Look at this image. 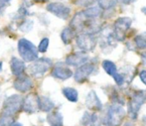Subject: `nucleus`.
Segmentation results:
<instances>
[{"instance_id": "f257e3e1", "label": "nucleus", "mask_w": 146, "mask_h": 126, "mask_svg": "<svg viewBox=\"0 0 146 126\" xmlns=\"http://www.w3.org/2000/svg\"><path fill=\"white\" fill-rule=\"evenodd\" d=\"M125 116V110L122 105L112 103L108 107L106 116L102 123L108 126H119L122 123Z\"/></svg>"}, {"instance_id": "f03ea898", "label": "nucleus", "mask_w": 146, "mask_h": 126, "mask_svg": "<svg viewBox=\"0 0 146 126\" xmlns=\"http://www.w3.org/2000/svg\"><path fill=\"white\" fill-rule=\"evenodd\" d=\"M146 102V92L144 90H134L132 92L130 100L128 102V115L129 118L135 120L138 116V112L141 106Z\"/></svg>"}, {"instance_id": "7ed1b4c3", "label": "nucleus", "mask_w": 146, "mask_h": 126, "mask_svg": "<svg viewBox=\"0 0 146 126\" xmlns=\"http://www.w3.org/2000/svg\"><path fill=\"white\" fill-rule=\"evenodd\" d=\"M22 105H23V97L19 94H12L4 100L2 114L14 117L22 110Z\"/></svg>"}, {"instance_id": "20e7f679", "label": "nucleus", "mask_w": 146, "mask_h": 126, "mask_svg": "<svg viewBox=\"0 0 146 126\" xmlns=\"http://www.w3.org/2000/svg\"><path fill=\"white\" fill-rule=\"evenodd\" d=\"M18 53L24 62H33L38 59V49L27 39H20L18 41Z\"/></svg>"}, {"instance_id": "39448f33", "label": "nucleus", "mask_w": 146, "mask_h": 126, "mask_svg": "<svg viewBox=\"0 0 146 126\" xmlns=\"http://www.w3.org/2000/svg\"><path fill=\"white\" fill-rule=\"evenodd\" d=\"M53 62L49 58H41L32 62L28 67V72L33 78H41L52 68Z\"/></svg>"}, {"instance_id": "423d86ee", "label": "nucleus", "mask_w": 146, "mask_h": 126, "mask_svg": "<svg viewBox=\"0 0 146 126\" xmlns=\"http://www.w3.org/2000/svg\"><path fill=\"white\" fill-rule=\"evenodd\" d=\"M76 45L81 52L88 53L94 50L98 43L96 35L88 34V33H81L80 35L76 36Z\"/></svg>"}, {"instance_id": "0eeeda50", "label": "nucleus", "mask_w": 146, "mask_h": 126, "mask_svg": "<svg viewBox=\"0 0 146 126\" xmlns=\"http://www.w3.org/2000/svg\"><path fill=\"white\" fill-rule=\"evenodd\" d=\"M131 24H132V19L129 17H120L116 19L113 24V29H112L115 41H119V42L124 41L125 32L130 28Z\"/></svg>"}, {"instance_id": "6e6552de", "label": "nucleus", "mask_w": 146, "mask_h": 126, "mask_svg": "<svg viewBox=\"0 0 146 126\" xmlns=\"http://www.w3.org/2000/svg\"><path fill=\"white\" fill-rule=\"evenodd\" d=\"M98 71V68H96V64L94 63H88L87 62L84 65L78 67V69L76 70L75 75V80L79 84H83V82H87L90 76L94 73V72Z\"/></svg>"}, {"instance_id": "1a4fd4ad", "label": "nucleus", "mask_w": 146, "mask_h": 126, "mask_svg": "<svg viewBox=\"0 0 146 126\" xmlns=\"http://www.w3.org/2000/svg\"><path fill=\"white\" fill-rule=\"evenodd\" d=\"M100 47L102 48V50L104 53H108L110 52L108 49L112 50V49L115 48L116 46V41L113 37V32H112V29L104 28L102 29L100 31Z\"/></svg>"}, {"instance_id": "9d476101", "label": "nucleus", "mask_w": 146, "mask_h": 126, "mask_svg": "<svg viewBox=\"0 0 146 126\" xmlns=\"http://www.w3.org/2000/svg\"><path fill=\"white\" fill-rule=\"evenodd\" d=\"M47 10L50 13L54 14L56 17L60 19L67 20L71 15V8L69 6L65 5L61 2H52L47 5Z\"/></svg>"}, {"instance_id": "9b49d317", "label": "nucleus", "mask_w": 146, "mask_h": 126, "mask_svg": "<svg viewBox=\"0 0 146 126\" xmlns=\"http://www.w3.org/2000/svg\"><path fill=\"white\" fill-rule=\"evenodd\" d=\"M51 76L57 80H67L73 76V71L65 63H58L53 69Z\"/></svg>"}, {"instance_id": "f8f14e48", "label": "nucleus", "mask_w": 146, "mask_h": 126, "mask_svg": "<svg viewBox=\"0 0 146 126\" xmlns=\"http://www.w3.org/2000/svg\"><path fill=\"white\" fill-rule=\"evenodd\" d=\"M88 60H90V57L86 53H84V52H77V53H73L68 56L66 58L65 64L67 66L78 68L88 62Z\"/></svg>"}, {"instance_id": "ddd939ff", "label": "nucleus", "mask_w": 146, "mask_h": 126, "mask_svg": "<svg viewBox=\"0 0 146 126\" xmlns=\"http://www.w3.org/2000/svg\"><path fill=\"white\" fill-rule=\"evenodd\" d=\"M22 110L26 113H36L39 110L38 108V95L35 94H29L23 98V105H22Z\"/></svg>"}, {"instance_id": "4468645a", "label": "nucleus", "mask_w": 146, "mask_h": 126, "mask_svg": "<svg viewBox=\"0 0 146 126\" xmlns=\"http://www.w3.org/2000/svg\"><path fill=\"white\" fill-rule=\"evenodd\" d=\"M13 88L16 90L20 92H27L33 88V82L32 80L26 75H22L20 76H17L15 82H13Z\"/></svg>"}, {"instance_id": "2eb2a0df", "label": "nucleus", "mask_w": 146, "mask_h": 126, "mask_svg": "<svg viewBox=\"0 0 146 126\" xmlns=\"http://www.w3.org/2000/svg\"><path fill=\"white\" fill-rule=\"evenodd\" d=\"M86 106L88 107L90 110L94 111V112H98L102 111V103L98 94H96L94 90H90L88 94L87 97H86Z\"/></svg>"}, {"instance_id": "dca6fc26", "label": "nucleus", "mask_w": 146, "mask_h": 126, "mask_svg": "<svg viewBox=\"0 0 146 126\" xmlns=\"http://www.w3.org/2000/svg\"><path fill=\"white\" fill-rule=\"evenodd\" d=\"M10 68H11V72L15 76H20L24 75L25 73L26 66L22 60L18 59L16 57H12L10 60Z\"/></svg>"}, {"instance_id": "f3484780", "label": "nucleus", "mask_w": 146, "mask_h": 126, "mask_svg": "<svg viewBox=\"0 0 146 126\" xmlns=\"http://www.w3.org/2000/svg\"><path fill=\"white\" fill-rule=\"evenodd\" d=\"M38 108L42 112H50L55 108V103L48 96H38Z\"/></svg>"}, {"instance_id": "a211bd4d", "label": "nucleus", "mask_w": 146, "mask_h": 126, "mask_svg": "<svg viewBox=\"0 0 146 126\" xmlns=\"http://www.w3.org/2000/svg\"><path fill=\"white\" fill-rule=\"evenodd\" d=\"M63 114L60 111H50L47 115V122L50 126H64Z\"/></svg>"}, {"instance_id": "6ab92c4d", "label": "nucleus", "mask_w": 146, "mask_h": 126, "mask_svg": "<svg viewBox=\"0 0 146 126\" xmlns=\"http://www.w3.org/2000/svg\"><path fill=\"white\" fill-rule=\"evenodd\" d=\"M77 36V32L72 27H66L61 33V39L65 45H69Z\"/></svg>"}, {"instance_id": "aec40b11", "label": "nucleus", "mask_w": 146, "mask_h": 126, "mask_svg": "<svg viewBox=\"0 0 146 126\" xmlns=\"http://www.w3.org/2000/svg\"><path fill=\"white\" fill-rule=\"evenodd\" d=\"M62 92H63V95L71 102H77L79 100V92L75 88L67 86L62 90Z\"/></svg>"}, {"instance_id": "412c9836", "label": "nucleus", "mask_w": 146, "mask_h": 126, "mask_svg": "<svg viewBox=\"0 0 146 126\" xmlns=\"http://www.w3.org/2000/svg\"><path fill=\"white\" fill-rule=\"evenodd\" d=\"M84 15L90 19H96L102 15V9L100 6H90L83 11Z\"/></svg>"}, {"instance_id": "4be33fe9", "label": "nucleus", "mask_w": 146, "mask_h": 126, "mask_svg": "<svg viewBox=\"0 0 146 126\" xmlns=\"http://www.w3.org/2000/svg\"><path fill=\"white\" fill-rule=\"evenodd\" d=\"M31 5V3H28V2H24L23 4H22L21 6L19 7V9H18V11L15 13V17H13L14 20H19V19H23V18H25L26 16L29 15V6Z\"/></svg>"}, {"instance_id": "5701e85b", "label": "nucleus", "mask_w": 146, "mask_h": 126, "mask_svg": "<svg viewBox=\"0 0 146 126\" xmlns=\"http://www.w3.org/2000/svg\"><path fill=\"white\" fill-rule=\"evenodd\" d=\"M102 68L106 71V73L110 76H113L117 73V68L115 66V64L111 61H108V60H104L102 62Z\"/></svg>"}, {"instance_id": "b1692460", "label": "nucleus", "mask_w": 146, "mask_h": 126, "mask_svg": "<svg viewBox=\"0 0 146 126\" xmlns=\"http://www.w3.org/2000/svg\"><path fill=\"white\" fill-rule=\"evenodd\" d=\"M135 46L139 50H145L146 49V33L137 35L134 38Z\"/></svg>"}, {"instance_id": "393cba45", "label": "nucleus", "mask_w": 146, "mask_h": 126, "mask_svg": "<svg viewBox=\"0 0 146 126\" xmlns=\"http://www.w3.org/2000/svg\"><path fill=\"white\" fill-rule=\"evenodd\" d=\"M117 0H98V6L100 9L104 10H110L113 9L116 6Z\"/></svg>"}, {"instance_id": "a878e982", "label": "nucleus", "mask_w": 146, "mask_h": 126, "mask_svg": "<svg viewBox=\"0 0 146 126\" xmlns=\"http://www.w3.org/2000/svg\"><path fill=\"white\" fill-rule=\"evenodd\" d=\"M33 27H34V22H33L31 19H26L20 24V26L18 27V29L23 33H28L32 30Z\"/></svg>"}, {"instance_id": "bb28decb", "label": "nucleus", "mask_w": 146, "mask_h": 126, "mask_svg": "<svg viewBox=\"0 0 146 126\" xmlns=\"http://www.w3.org/2000/svg\"><path fill=\"white\" fill-rule=\"evenodd\" d=\"M92 122V113L86 111L81 119V124L83 126H90Z\"/></svg>"}, {"instance_id": "cd10ccee", "label": "nucleus", "mask_w": 146, "mask_h": 126, "mask_svg": "<svg viewBox=\"0 0 146 126\" xmlns=\"http://www.w3.org/2000/svg\"><path fill=\"white\" fill-rule=\"evenodd\" d=\"M96 1V0H75L74 4L79 6V7L88 8V7H90V6H92Z\"/></svg>"}, {"instance_id": "c85d7f7f", "label": "nucleus", "mask_w": 146, "mask_h": 126, "mask_svg": "<svg viewBox=\"0 0 146 126\" xmlns=\"http://www.w3.org/2000/svg\"><path fill=\"white\" fill-rule=\"evenodd\" d=\"M49 44H50L49 38H43L38 46V52H40V53H46L47 50H48Z\"/></svg>"}, {"instance_id": "c756f323", "label": "nucleus", "mask_w": 146, "mask_h": 126, "mask_svg": "<svg viewBox=\"0 0 146 126\" xmlns=\"http://www.w3.org/2000/svg\"><path fill=\"white\" fill-rule=\"evenodd\" d=\"M113 78H114V80H115L117 86H122V84L125 82V80H124V78H123L122 75H121L120 73H118V72H117L115 75L113 76Z\"/></svg>"}, {"instance_id": "7c9ffc66", "label": "nucleus", "mask_w": 146, "mask_h": 126, "mask_svg": "<svg viewBox=\"0 0 146 126\" xmlns=\"http://www.w3.org/2000/svg\"><path fill=\"white\" fill-rule=\"evenodd\" d=\"M10 2H11V0H0V14H2L5 11V9L10 4Z\"/></svg>"}, {"instance_id": "2f4dec72", "label": "nucleus", "mask_w": 146, "mask_h": 126, "mask_svg": "<svg viewBox=\"0 0 146 126\" xmlns=\"http://www.w3.org/2000/svg\"><path fill=\"white\" fill-rule=\"evenodd\" d=\"M139 78H140L141 82L146 86V70H143V71H141L139 73Z\"/></svg>"}, {"instance_id": "473e14b6", "label": "nucleus", "mask_w": 146, "mask_h": 126, "mask_svg": "<svg viewBox=\"0 0 146 126\" xmlns=\"http://www.w3.org/2000/svg\"><path fill=\"white\" fill-rule=\"evenodd\" d=\"M117 1H120L121 3L126 4V5H128V4H131V3H132V2H134L135 0H117Z\"/></svg>"}, {"instance_id": "72a5a7b5", "label": "nucleus", "mask_w": 146, "mask_h": 126, "mask_svg": "<svg viewBox=\"0 0 146 126\" xmlns=\"http://www.w3.org/2000/svg\"><path fill=\"white\" fill-rule=\"evenodd\" d=\"M141 62H142L143 65H146V53L141 54Z\"/></svg>"}, {"instance_id": "f704fd0d", "label": "nucleus", "mask_w": 146, "mask_h": 126, "mask_svg": "<svg viewBox=\"0 0 146 126\" xmlns=\"http://www.w3.org/2000/svg\"><path fill=\"white\" fill-rule=\"evenodd\" d=\"M11 126H23L21 124V123H19V122H15V123H13Z\"/></svg>"}, {"instance_id": "c9c22d12", "label": "nucleus", "mask_w": 146, "mask_h": 126, "mask_svg": "<svg viewBox=\"0 0 146 126\" xmlns=\"http://www.w3.org/2000/svg\"><path fill=\"white\" fill-rule=\"evenodd\" d=\"M142 121L145 123V125H146V115H144V116L142 117Z\"/></svg>"}, {"instance_id": "e433bc0d", "label": "nucleus", "mask_w": 146, "mask_h": 126, "mask_svg": "<svg viewBox=\"0 0 146 126\" xmlns=\"http://www.w3.org/2000/svg\"><path fill=\"white\" fill-rule=\"evenodd\" d=\"M2 67H3V63H2V62H0V72L2 71Z\"/></svg>"}, {"instance_id": "4c0bfd02", "label": "nucleus", "mask_w": 146, "mask_h": 126, "mask_svg": "<svg viewBox=\"0 0 146 126\" xmlns=\"http://www.w3.org/2000/svg\"><path fill=\"white\" fill-rule=\"evenodd\" d=\"M124 126H133L132 124H131L130 122H127V123H125V125Z\"/></svg>"}, {"instance_id": "58836bf2", "label": "nucleus", "mask_w": 146, "mask_h": 126, "mask_svg": "<svg viewBox=\"0 0 146 126\" xmlns=\"http://www.w3.org/2000/svg\"><path fill=\"white\" fill-rule=\"evenodd\" d=\"M142 12H143L144 14H146V7H143V8H142Z\"/></svg>"}, {"instance_id": "ea45409f", "label": "nucleus", "mask_w": 146, "mask_h": 126, "mask_svg": "<svg viewBox=\"0 0 146 126\" xmlns=\"http://www.w3.org/2000/svg\"><path fill=\"white\" fill-rule=\"evenodd\" d=\"M35 1H38V2H45V1H48V0H35Z\"/></svg>"}]
</instances>
